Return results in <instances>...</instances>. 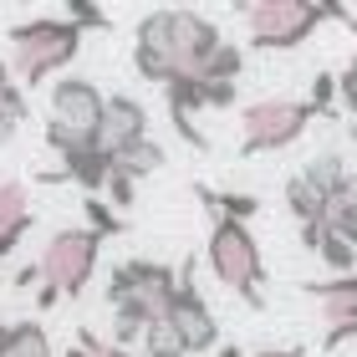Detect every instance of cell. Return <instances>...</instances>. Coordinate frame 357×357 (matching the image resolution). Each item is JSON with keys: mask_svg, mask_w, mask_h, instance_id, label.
Returning <instances> with one entry per match:
<instances>
[{"mask_svg": "<svg viewBox=\"0 0 357 357\" xmlns=\"http://www.w3.org/2000/svg\"><path fill=\"white\" fill-rule=\"evenodd\" d=\"M225 36L215 21H204L199 10H153L138 21V46H133V67L138 77H149V82L169 87L174 77H199L209 52H215Z\"/></svg>", "mask_w": 357, "mask_h": 357, "instance_id": "1", "label": "cell"}, {"mask_svg": "<svg viewBox=\"0 0 357 357\" xmlns=\"http://www.w3.org/2000/svg\"><path fill=\"white\" fill-rule=\"evenodd\" d=\"M82 52V31L67 15H46V21H21L10 26V82L15 87H46L72 56Z\"/></svg>", "mask_w": 357, "mask_h": 357, "instance_id": "2", "label": "cell"}, {"mask_svg": "<svg viewBox=\"0 0 357 357\" xmlns=\"http://www.w3.org/2000/svg\"><path fill=\"white\" fill-rule=\"evenodd\" d=\"M97 255H102V235H92L87 225L77 230H56L46 240V250L36 255L41 286H36V306L52 312L56 301H77L87 291V281L97 275Z\"/></svg>", "mask_w": 357, "mask_h": 357, "instance_id": "3", "label": "cell"}, {"mask_svg": "<svg viewBox=\"0 0 357 357\" xmlns=\"http://www.w3.org/2000/svg\"><path fill=\"white\" fill-rule=\"evenodd\" d=\"M204 261L215 271V281L225 291H235L250 312H261L266 296H261V281H266V261H261V245H255L250 225L240 220H225V215H209V245H204Z\"/></svg>", "mask_w": 357, "mask_h": 357, "instance_id": "4", "label": "cell"}, {"mask_svg": "<svg viewBox=\"0 0 357 357\" xmlns=\"http://www.w3.org/2000/svg\"><path fill=\"white\" fill-rule=\"evenodd\" d=\"M240 21H245V36L255 52H291L321 21L352 26V15L342 6H321V0H250V6H240Z\"/></svg>", "mask_w": 357, "mask_h": 357, "instance_id": "5", "label": "cell"}, {"mask_svg": "<svg viewBox=\"0 0 357 357\" xmlns=\"http://www.w3.org/2000/svg\"><path fill=\"white\" fill-rule=\"evenodd\" d=\"M312 118L317 112L306 107V97H255L240 107V153H281L312 128Z\"/></svg>", "mask_w": 357, "mask_h": 357, "instance_id": "6", "label": "cell"}, {"mask_svg": "<svg viewBox=\"0 0 357 357\" xmlns=\"http://www.w3.org/2000/svg\"><path fill=\"white\" fill-rule=\"evenodd\" d=\"M164 321L178 332L184 357L220 347V321H215V312H209V301L199 296V286H194V261H184V266H178V275H174V296H169Z\"/></svg>", "mask_w": 357, "mask_h": 357, "instance_id": "7", "label": "cell"}, {"mask_svg": "<svg viewBox=\"0 0 357 357\" xmlns=\"http://www.w3.org/2000/svg\"><path fill=\"white\" fill-rule=\"evenodd\" d=\"M342 174H347L342 153H317L306 169H296V174L286 178V209L296 215L301 230L321 225V215H327V194H332V184H337Z\"/></svg>", "mask_w": 357, "mask_h": 357, "instance_id": "8", "label": "cell"}, {"mask_svg": "<svg viewBox=\"0 0 357 357\" xmlns=\"http://www.w3.org/2000/svg\"><path fill=\"white\" fill-rule=\"evenodd\" d=\"M102 102H107V97L97 92L87 77H56V82H52V118H46V128H56V133H67V138H97Z\"/></svg>", "mask_w": 357, "mask_h": 357, "instance_id": "9", "label": "cell"}, {"mask_svg": "<svg viewBox=\"0 0 357 357\" xmlns=\"http://www.w3.org/2000/svg\"><path fill=\"white\" fill-rule=\"evenodd\" d=\"M301 291L321 301V321H327L321 347L337 352L342 342H352L357 337V271L352 275H332V281H306Z\"/></svg>", "mask_w": 357, "mask_h": 357, "instance_id": "10", "label": "cell"}, {"mask_svg": "<svg viewBox=\"0 0 357 357\" xmlns=\"http://www.w3.org/2000/svg\"><path fill=\"white\" fill-rule=\"evenodd\" d=\"M149 138V107L128 92H112L102 102V123H97V149L102 153H123L128 143Z\"/></svg>", "mask_w": 357, "mask_h": 357, "instance_id": "11", "label": "cell"}, {"mask_svg": "<svg viewBox=\"0 0 357 357\" xmlns=\"http://www.w3.org/2000/svg\"><path fill=\"white\" fill-rule=\"evenodd\" d=\"M26 230H31V194L21 178L0 174V261L26 240Z\"/></svg>", "mask_w": 357, "mask_h": 357, "instance_id": "12", "label": "cell"}, {"mask_svg": "<svg viewBox=\"0 0 357 357\" xmlns=\"http://www.w3.org/2000/svg\"><path fill=\"white\" fill-rule=\"evenodd\" d=\"M174 266L164 261H118L107 275V301H123V296H138V291H149L158 281H169Z\"/></svg>", "mask_w": 357, "mask_h": 357, "instance_id": "13", "label": "cell"}, {"mask_svg": "<svg viewBox=\"0 0 357 357\" xmlns=\"http://www.w3.org/2000/svg\"><path fill=\"white\" fill-rule=\"evenodd\" d=\"M164 169V149H158L153 138H138V143H128L123 153H112V174H123V178H149V174H158Z\"/></svg>", "mask_w": 357, "mask_h": 357, "instance_id": "14", "label": "cell"}, {"mask_svg": "<svg viewBox=\"0 0 357 357\" xmlns=\"http://www.w3.org/2000/svg\"><path fill=\"white\" fill-rule=\"evenodd\" d=\"M240 72H245V46L220 41L215 52H209V61H204L199 82H240Z\"/></svg>", "mask_w": 357, "mask_h": 357, "instance_id": "15", "label": "cell"}, {"mask_svg": "<svg viewBox=\"0 0 357 357\" xmlns=\"http://www.w3.org/2000/svg\"><path fill=\"white\" fill-rule=\"evenodd\" d=\"M26 112H31V107H26V92H21V87H15V82L0 87V149H6V143L21 133Z\"/></svg>", "mask_w": 357, "mask_h": 357, "instance_id": "16", "label": "cell"}, {"mask_svg": "<svg viewBox=\"0 0 357 357\" xmlns=\"http://www.w3.org/2000/svg\"><path fill=\"white\" fill-rule=\"evenodd\" d=\"M82 209H87V230L92 235H123V215L112 209L107 199H97V194H82Z\"/></svg>", "mask_w": 357, "mask_h": 357, "instance_id": "17", "label": "cell"}, {"mask_svg": "<svg viewBox=\"0 0 357 357\" xmlns=\"http://www.w3.org/2000/svg\"><path fill=\"white\" fill-rule=\"evenodd\" d=\"M317 255H321V266H327L332 275H352V266H357V250L347 245V240L327 235V230H321V240H317Z\"/></svg>", "mask_w": 357, "mask_h": 357, "instance_id": "18", "label": "cell"}, {"mask_svg": "<svg viewBox=\"0 0 357 357\" xmlns=\"http://www.w3.org/2000/svg\"><path fill=\"white\" fill-rule=\"evenodd\" d=\"M138 342H143V352H149V357H184V342H178V332L169 327L164 317L149 321V332H143Z\"/></svg>", "mask_w": 357, "mask_h": 357, "instance_id": "19", "label": "cell"}, {"mask_svg": "<svg viewBox=\"0 0 357 357\" xmlns=\"http://www.w3.org/2000/svg\"><path fill=\"white\" fill-rule=\"evenodd\" d=\"M342 215H357V174H352V169H347V174L332 184V194H327V215H321V225H332V220H342Z\"/></svg>", "mask_w": 357, "mask_h": 357, "instance_id": "20", "label": "cell"}, {"mask_svg": "<svg viewBox=\"0 0 357 357\" xmlns=\"http://www.w3.org/2000/svg\"><path fill=\"white\" fill-rule=\"evenodd\" d=\"M133 189H138V184H133V178H123V174H107V184H102V194H107L112 209H133V199H138Z\"/></svg>", "mask_w": 357, "mask_h": 357, "instance_id": "21", "label": "cell"}, {"mask_svg": "<svg viewBox=\"0 0 357 357\" xmlns=\"http://www.w3.org/2000/svg\"><path fill=\"white\" fill-rule=\"evenodd\" d=\"M332 97H337V77H332V72H317V82H312V97H306V107H312V112H327V107H332Z\"/></svg>", "mask_w": 357, "mask_h": 357, "instance_id": "22", "label": "cell"}, {"mask_svg": "<svg viewBox=\"0 0 357 357\" xmlns=\"http://www.w3.org/2000/svg\"><path fill=\"white\" fill-rule=\"evenodd\" d=\"M235 97H240L235 82H204V112H209V107H215V112L235 107Z\"/></svg>", "mask_w": 357, "mask_h": 357, "instance_id": "23", "label": "cell"}, {"mask_svg": "<svg viewBox=\"0 0 357 357\" xmlns=\"http://www.w3.org/2000/svg\"><path fill=\"white\" fill-rule=\"evenodd\" d=\"M337 97H342V107H347V112H357V52L347 56L342 77H337Z\"/></svg>", "mask_w": 357, "mask_h": 357, "instance_id": "24", "label": "cell"}, {"mask_svg": "<svg viewBox=\"0 0 357 357\" xmlns=\"http://www.w3.org/2000/svg\"><path fill=\"white\" fill-rule=\"evenodd\" d=\"M77 347H82L87 357H133V352H123V347H112V342H97V337L82 327V332H77Z\"/></svg>", "mask_w": 357, "mask_h": 357, "instance_id": "25", "label": "cell"}, {"mask_svg": "<svg viewBox=\"0 0 357 357\" xmlns=\"http://www.w3.org/2000/svg\"><path fill=\"white\" fill-rule=\"evenodd\" d=\"M327 235H337V240H347V245L357 250V215H342V220H332V225H321Z\"/></svg>", "mask_w": 357, "mask_h": 357, "instance_id": "26", "label": "cell"}, {"mask_svg": "<svg viewBox=\"0 0 357 357\" xmlns=\"http://www.w3.org/2000/svg\"><path fill=\"white\" fill-rule=\"evenodd\" d=\"M10 286H15V291H31V286H41V271H36V266L15 271V275H10Z\"/></svg>", "mask_w": 357, "mask_h": 357, "instance_id": "27", "label": "cell"}, {"mask_svg": "<svg viewBox=\"0 0 357 357\" xmlns=\"http://www.w3.org/2000/svg\"><path fill=\"white\" fill-rule=\"evenodd\" d=\"M255 357H306V347H271V352H255Z\"/></svg>", "mask_w": 357, "mask_h": 357, "instance_id": "28", "label": "cell"}, {"mask_svg": "<svg viewBox=\"0 0 357 357\" xmlns=\"http://www.w3.org/2000/svg\"><path fill=\"white\" fill-rule=\"evenodd\" d=\"M215 357H245V352H240V347H235V342H225V347H220V352H215Z\"/></svg>", "mask_w": 357, "mask_h": 357, "instance_id": "29", "label": "cell"}, {"mask_svg": "<svg viewBox=\"0 0 357 357\" xmlns=\"http://www.w3.org/2000/svg\"><path fill=\"white\" fill-rule=\"evenodd\" d=\"M0 87H10V67H6V61H0Z\"/></svg>", "mask_w": 357, "mask_h": 357, "instance_id": "30", "label": "cell"}, {"mask_svg": "<svg viewBox=\"0 0 357 357\" xmlns=\"http://www.w3.org/2000/svg\"><path fill=\"white\" fill-rule=\"evenodd\" d=\"M347 138H352V149H357V123H347Z\"/></svg>", "mask_w": 357, "mask_h": 357, "instance_id": "31", "label": "cell"}, {"mask_svg": "<svg viewBox=\"0 0 357 357\" xmlns=\"http://www.w3.org/2000/svg\"><path fill=\"white\" fill-rule=\"evenodd\" d=\"M0 286H6V281H0Z\"/></svg>", "mask_w": 357, "mask_h": 357, "instance_id": "32", "label": "cell"}]
</instances>
